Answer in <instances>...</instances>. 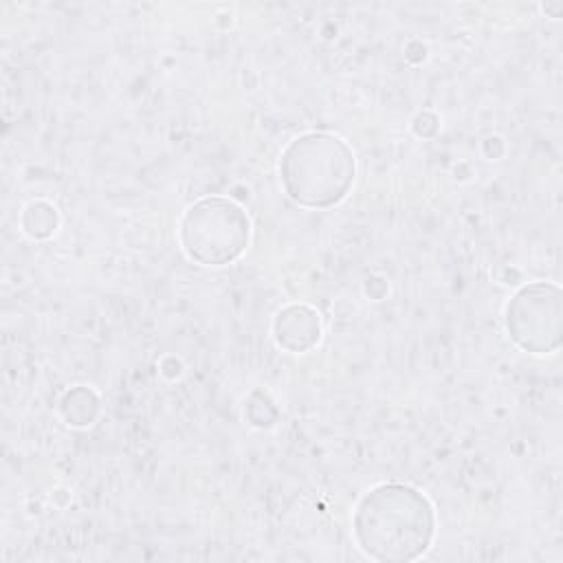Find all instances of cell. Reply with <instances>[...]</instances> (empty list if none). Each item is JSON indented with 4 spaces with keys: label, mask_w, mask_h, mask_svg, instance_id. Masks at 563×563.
Listing matches in <instances>:
<instances>
[{
    "label": "cell",
    "mask_w": 563,
    "mask_h": 563,
    "mask_svg": "<svg viewBox=\"0 0 563 563\" xmlns=\"http://www.w3.org/2000/svg\"><path fill=\"white\" fill-rule=\"evenodd\" d=\"M361 548L380 561H407L427 550L433 517L427 499L400 484H385L363 497L354 517Z\"/></svg>",
    "instance_id": "cell-1"
},
{
    "label": "cell",
    "mask_w": 563,
    "mask_h": 563,
    "mask_svg": "<svg viewBox=\"0 0 563 563\" xmlns=\"http://www.w3.org/2000/svg\"><path fill=\"white\" fill-rule=\"evenodd\" d=\"M246 222L242 209L227 200H205L189 209L183 224L187 253L202 264H222L233 260L249 238V224L220 231Z\"/></svg>",
    "instance_id": "cell-2"
},
{
    "label": "cell",
    "mask_w": 563,
    "mask_h": 563,
    "mask_svg": "<svg viewBox=\"0 0 563 563\" xmlns=\"http://www.w3.org/2000/svg\"><path fill=\"white\" fill-rule=\"evenodd\" d=\"M317 172L325 174L332 183L347 189L352 174H354V161H352L350 150L339 139L323 136L321 156H319V165H317L314 156H312L310 139L308 136L297 139L284 156V183H286L288 194L297 202L306 205Z\"/></svg>",
    "instance_id": "cell-3"
}]
</instances>
